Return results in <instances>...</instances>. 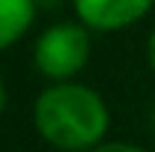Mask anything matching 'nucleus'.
Listing matches in <instances>:
<instances>
[{"label": "nucleus", "mask_w": 155, "mask_h": 152, "mask_svg": "<svg viewBox=\"0 0 155 152\" xmlns=\"http://www.w3.org/2000/svg\"><path fill=\"white\" fill-rule=\"evenodd\" d=\"M78 18L90 30L114 33L122 27H131L152 9L155 0H72Z\"/></svg>", "instance_id": "7ed1b4c3"}, {"label": "nucleus", "mask_w": 155, "mask_h": 152, "mask_svg": "<svg viewBox=\"0 0 155 152\" xmlns=\"http://www.w3.org/2000/svg\"><path fill=\"white\" fill-rule=\"evenodd\" d=\"M3 104H6V87H3V78H0V114H3Z\"/></svg>", "instance_id": "0eeeda50"}, {"label": "nucleus", "mask_w": 155, "mask_h": 152, "mask_svg": "<svg viewBox=\"0 0 155 152\" xmlns=\"http://www.w3.org/2000/svg\"><path fill=\"white\" fill-rule=\"evenodd\" d=\"M36 18V0H0V51L12 48Z\"/></svg>", "instance_id": "20e7f679"}, {"label": "nucleus", "mask_w": 155, "mask_h": 152, "mask_svg": "<svg viewBox=\"0 0 155 152\" xmlns=\"http://www.w3.org/2000/svg\"><path fill=\"white\" fill-rule=\"evenodd\" d=\"M146 60H149V66L155 72V30L149 33V42H146Z\"/></svg>", "instance_id": "423d86ee"}, {"label": "nucleus", "mask_w": 155, "mask_h": 152, "mask_svg": "<svg viewBox=\"0 0 155 152\" xmlns=\"http://www.w3.org/2000/svg\"><path fill=\"white\" fill-rule=\"evenodd\" d=\"M33 125L54 149L87 152L104 140L110 111L96 90L75 81H54L33 104Z\"/></svg>", "instance_id": "f257e3e1"}, {"label": "nucleus", "mask_w": 155, "mask_h": 152, "mask_svg": "<svg viewBox=\"0 0 155 152\" xmlns=\"http://www.w3.org/2000/svg\"><path fill=\"white\" fill-rule=\"evenodd\" d=\"M149 128H152V134H155V104H152V114H149Z\"/></svg>", "instance_id": "6e6552de"}, {"label": "nucleus", "mask_w": 155, "mask_h": 152, "mask_svg": "<svg viewBox=\"0 0 155 152\" xmlns=\"http://www.w3.org/2000/svg\"><path fill=\"white\" fill-rule=\"evenodd\" d=\"M87 152H146V149L137 146V143H122V140H101Z\"/></svg>", "instance_id": "39448f33"}, {"label": "nucleus", "mask_w": 155, "mask_h": 152, "mask_svg": "<svg viewBox=\"0 0 155 152\" xmlns=\"http://www.w3.org/2000/svg\"><path fill=\"white\" fill-rule=\"evenodd\" d=\"M90 60V27L84 21L51 24L33 45V63L48 81H72Z\"/></svg>", "instance_id": "f03ea898"}]
</instances>
